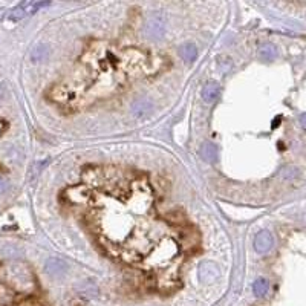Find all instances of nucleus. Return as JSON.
Masks as SVG:
<instances>
[{"label":"nucleus","mask_w":306,"mask_h":306,"mask_svg":"<svg viewBox=\"0 0 306 306\" xmlns=\"http://www.w3.org/2000/svg\"><path fill=\"white\" fill-rule=\"evenodd\" d=\"M166 15L162 12H155L149 17V20L146 22L144 31L147 34V37L153 38V40H161L166 34Z\"/></svg>","instance_id":"nucleus-1"},{"label":"nucleus","mask_w":306,"mask_h":306,"mask_svg":"<svg viewBox=\"0 0 306 306\" xmlns=\"http://www.w3.org/2000/svg\"><path fill=\"white\" fill-rule=\"evenodd\" d=\"M49 2H22L20 5H17L11 14H9V18L12 20V22H18V20L25 18L26 15H31V14H35L38 9H42L45 6H48Z\"/></svg>","instance_id":"nucleus-2"},{"label":"nucleus","mask_w":306,"mask_h":306,"mask_svg":"<svg viewBox=\"0 0 306 306\" xmlns=\"http://www.w3.org/2000/svg\"><path fill=\"white\" fill-rule=\"evenodd\" d=\"M274 245V237L270 231H260L254 237V250L260 254L268 253Z\"/></svg>","instance_id":"nucleus-3"},{"label":"nucleus","mask_w":306,"mask_h":306,"mask_svg":"<svg viewBox=\"0 0 306 306\" xmlns=\"http://www.w3.org/2000/svg\"><path fill=\"white\" fill-rule=\"evenodd\" d=\"M45 270L49 276L52 277H60V276H63L69 267H68V263L63 260V259H60V257H51L46 260L45 263Z\"/></svg>","instance_id":"nucleus-4"},{"label":"nucleus","mask_w":306,"mask_h":306,"mask_svg":"<svg viewBox=\"0 0 306 306\" xmlns=\"http://www.w3.org/2000/svg\"><path fill=\"white\" fill-rule=\"evenodd\" d=\"M152 110H153V106L150 103V100H147V98H138V100L133 101V104H132V113L136 118H144Z\"/></svg>","instance_id":"nucleus-5"},{"label":"nucleus","mask_w":306,"mask_h":306,"mask_svg":"<svg viewBox=\"0 0 306 306\" xmlns=\"http://www.w3.org/2000/svg\"><path fill=\"white\" fill-rule=\"evenodd\" d=\"M219 271H217V267L213 263V262H204L201 265V268H199V277L202 282H214L216 277H217Z\"/></svg>","instance_id":"nucleus-6"},{"label":"nucleus","mask_w":306,"mask_h":306,"mask_svg":"<svg viewBox=\"0 0 306 306\" xmlns=\"http://www.w3.org/2000/svg\"><path fill=\"white\" fill-rule=\"evenodd\" d=\"M219 94H220V88L216 81H207L202 88V100L205 101V103H213V101H216Z\"/></svg>","instance_id":"nucleus-7"},{"label":"nucleus","mask_w":306,"mask_h":306,"mask_svg":"<svg viewBox=\"0 0 306 306\" xmlns=\"http://www.w3.org/2000/svg\"><path fill=\"white\" fill-rule=\"evenodd\" d=\"M179 55L186 63H193L198 58V49L193 43H184L179 48Z\"/></svg>","instance_id":"nucleus-8"},{"label":"nucleus","mask_w":306,"mask_h":306,"mask_svg":"<svg viewBox=\"0 0 306 306\" xmlns=\"http://www.w3.org/2000/svg\"><path fill=\"white\" fill-rule=\"evenodd\" d=\"M201 155L207 162H214L217 159V149L211 142H205L201 149Z\"/></svg>","instance_id":"nucleus-9"},{"label":"nucleus","mask_w":306,"mask_h":306,"mask_svg":"<svg viewBox=\"0 0 306 306\" xmlns=\"http://www.w3.org/2000/svg\"><path fill=\"white\" fill-rule=\"evenodd\" d=\"M270 291V283L267 279H257L254 283H253V293L257 296V297H265Z\"/></svg>","instance_id":"nucleus-10"},{"label":"nucleus","mask_w":306,"mask_h":306,"mask_svg":"<svg viewBox=\"0 0 306 306\" xmlns=\"http://www.w3.org/2000/svg\"><path fill=\"white\" fill-rule=\"evenodd\" d=\"M259 52H260V57H262L263 60H267V61H273V60H276V57H277V49H276V46L271 45V43L262 45Z\"/></svg>","instance_id":"nucleus-11"},{"label":"nucleus","mask_w":306,"mask_h":306,"mask_svg":"<svg viewBox=\"0 0 306 306\" xmlns=\"http://www.w3.org/2000/svg\"><path fill=\"white\" fill-rule=\"evenodd\" d=\"M46 55H48L46 46H37L31 54V60L35 61V63H38V61H43L46 58Z\"/></svg>","instance_id":"nucleus-12"},{"label":"nucleus","mask_w":306,"mask_h":306,"mask_svg":"<svg viewBox=\"0 0 306 306\" xmlns=\"http://www.w3.org/2000/svg\"><path fill=\"white\" fill-rule=\"evenodd\" d=\"M217 60H219V61H217V66H219V69L222 71V74H227V72L230 71V68H231V60H230L228 57H219Z\"/></svg>","instance_id":"nucleus-13"},{"label":"nucleus","mask_w":306,"mask_h":306,"mask_svg":"<svg viewBox=\"0 0 306 306\" xmlns=\"http://www.w3.org/2000/svg\"><path fill=\"white\" fill-rule=\"evenodd\" d=\"M297 175H299V173H297V169H294V167H287V169L282 170V178H285V179L294 178V176H297Z\"/></svg>","instance_id":"nucleus-14"},{"label":"nucleus","mask_w":306,"mask_h":306,"mask_svg":"<svg viewBox=\"0 0 306 306\" xmlns=\"http://www.w3.org/2000/svg\"><path fill=\"white\" fill-rule=\"evenodd\" d=\"M6 190H8V182L3 178H0V195H3Z\"/></svg>","instance_id":"nucleus-15"},{"label":"nucleus","mask_w":306,"mask_h":306,"mask_svg":"<svg viewBox=\"0 0 306 306\" xmlns=\"http://www.w3.org/2000/svg\"><path fill=\"white\" fill-rule=\"evenodd\" d=\"M300 124H302V127L306 129V113L300 115Z\"/></svg>","instance_id":"nucleus-16"}]
</instances>
